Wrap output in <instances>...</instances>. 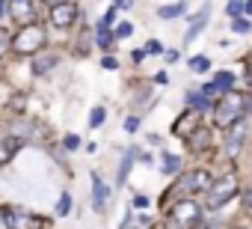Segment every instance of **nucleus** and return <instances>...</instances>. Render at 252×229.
Returning a JSON list of instances; mask_svg holds the SVG:
<instances>
[{
  "instance_id": "obj_1",
  "label": "nucleus",
  "mask_w": 252,
  "mask_h": 229,
  "mask_svg": "<svg viewBox=\"0 0 252 229\" xmlns=\"http://www.w3.org/2000/svg\"><path fill=\"white\" fill-rule=\"evenodd\" d=\"M45 42H48L45 27H39V24L33 21V24H24V27L12 36L9 48H12L15 54H21V57H30V54H39V51L45 48Z\"/></svg>"
},
{
  "instance_id": "obj_2",
  "label": "nucleus",
  "mask_w": 252,
  "mask_h": 229,
  "mask_svg": "<svg viewBox=\"0 0 252 229\" xmlns=\"http://www.w3.org/2000/svg\"><path fill=\"white\" fill-rule=\"evenodd\" d=\"M243 110H246V95L243 92H237V89H228V92H222V98H220V104H217V125H222V128H228L231 122H237V119H243Z\"/></svg>"
},
{
  "instance_id": "obj_3",
  "label": "nucleus",
  "mask_w": 252,
  "mask_h": 229,
  "mask_svg": "<svg viewBox=\"0 0 252 229\" xmlns=\"http://www.w3.org/2000/svg\"><path fill=\"white\" fill-rule=\"evenodd\" d=\"M169 220H172L175 229H193V226H199V220H202V205L193 202V199H181V202L172 205Z\"/></svg>"
},
{
  "instance_id": "obj_4",
  "label": "nucleus",
  "mask_w": 252,
  "mask_h": 229,
  "mask_svg": "<svg viewBox=\"0 0 252 229\" xmlns=\"http://www.w3.org/2000/svg\"><path fill=\"white\" fill-rule=\"evenodd\" d=\"M234 193H237V176L228 173V176H222L220 182H214V185L208 188V208H211V211H214V208H222Z\"/></svg>"
},
{
  "instance_id": "obj_5",
  "label": "nucleus",
  "mask_w": 252,
  "mask_h": 229,
  "mask_svg": "<svg viewBox=\"0 0 252 229\" xmlns=\"http://www.w3.org/2000/svg\"><path fill=\"white\" fill-rule=\"evenodd\" d=\"M0 217H3V223L9 229H39L42 226L39 217H33V214H27L21 208H3V211H0Z\"/></svg>"
},
{
  "instance_id": "obj_6",
  "label": "nucleus",
  "mask_w": 252,
  "mask_h": 229,
  "mask_svg": "<svg viewBox=\"0 0 252 229\" xmlns=\"http://www.w3.org/2000/svg\"><path fill=\"white\" fill-rule=\"evenodd\" d=\"M74 21H77V6H74V3L60 0V3L51 6V24H54L57 30H65V27H71Z\"/></svg>"
},
{
  "instance_id": "obj_7",
  "label": "nucleus",
  "mask_w": 252,
  "mask_h": 229,
  "mask_svg": "<svg viewBox=\"0 0 252 229\" xmlns=\"http://www.w3.org/2000/svg\"><path fill=\"white\" fill-rule=\"evenodd\" d=\"M9 15H12V21L15 24H33L36 21V3H33V0H9Z\"/></svg>"
},
{
  "instance_id": "obj_8",
  "label": "nucleus",
  "mask_w": 252,
  "mask_h": 229,
  "mask_svg": "<svg viewBox=\"0 0 252 229\" xmlns=\"http://www.w3.org/2000/svg\"><path fill=\"white\" fill-rule=\"evenodd\" d=\"M214 182H211V176L205 173V170H193V173H187L181 182H178V191H184V193H202V191H208Z\"/></svg>"
},
{
  "instance_id": "obj_9",
  "label": "nucleus",
  "mask_w": 252,
  "mask_h": 229,
  "mask_svg": "<svg viewBox=\"0 0 252 229\" xmlns=\"http://www.w3.org/2000/svg\"><path fill=\"white\" fill-rule=\"evenodd\" d=\"M243 134H246V122H243V119H237V122H231V125H228L225 149H228V155H231V158L240 152V146H243Z\"/></svg>"
},
{
  "instance_id": "obj_10",
  "label": "nucleus",
  "mask_w": 252,
  "mask_h": 229,
  "mask_svg": "<svg viewBox=\"0 0 252 229\" xmlns=\"http://www.w3.org/2000/svg\"><path fill=\"white\" fill-rule=\"evenodd\" d=\"M107 199H110V188L104 185V179L98 173H92V208L95 211H104L107 208Z\"/></svg>"
},
{
  "instance_id": "obj_11",
  "label": "nucleus",
  "mask_w": 252,
  "mask_h": 229,
  "mask_svg": "<svg viewBox=\"0 0 252 229\" xmlns=\"http://www.w3.org/2000/svg\"><path fill=\"white\" fill-rule=\"evenodd\" d=\"M208 15H211V6H202V9L190 18V27H187V33H184V45H190V42L202 33V27L208 24Z\"/></svg>"
},
{
  "instance_id": "obj_12",
  "label": "nucleus",
  "mask_w": 252,
  "mask_h": 229,
  "mask_svg": "<svg viewBox=\"0 0 252 229\" xmlns=\"http://www.w3.org/2000/svg\"><path fill=\"white\" fill-rule=\"evenodd\" d=\"M231 83H234V77H231L228 72H220V75H217V77H214V80H211L205 89H202V95L214 98L217 92H228V89H231Z\"/></svg>"
},
{
  "instance_id": "obj_13",
  "label": "nucleus",
  "mask_w": 252,
  "mask_h": 229,
  "mask_svg": "<svg viewBox=\"0 0 252 229\" xmlns=\"http://www.w3.org/2000/svg\"><path fill=\"white\" fill-rule=\"evenodd\" d=\"M21 149V140L18 137H6V140H0V164H9L12 155Z\"/></svg>"
},
{
  "instance_id": "obj_14",
  "label": "nucleus",
  "mask_w": 252,
  "mask_h": 229,
  "mask_svg": "<svg viewBox=\"0 0 252 229\" xmlns=\"http://www.w3.org/2000/svg\"><path fill=\"white\" fill-rule=\"evenodd\" d=\"M54 66H57V57H54V54H39V57L33 60V72H36V75H48Z\"/></svg>"
},
{
  "instance_id": "obj_15",
  "label": "nucleus",
  "mask_w": 252,
  "mask_h": 229,
  "mask_svg": "<svg viewBox=\"0 0 252 229\" xmlns=\"http://www.w3.org/2000/svg\"><path fill=\"white\" fill-rule=\"evenodd\" d=\"M208 140H211V131H208V128H199V131H193V134H190V140H187V143H190V149H193V152H202V149H208Z\"/></svg>"
},
{
  "instance_id": "obj_16",
  "label": "nucleus",
  "mask_w": 252,
  "mask_h": 229,
  "mask_svg": "<svg viewBox=\"0 0 252 229\" xmlns=\"http://www.w3.org/2000/svg\"><path fill=\"white\" fill-rule=\"evenodd\" d=\"M95 42H98V48H110L113 45V33H110V27L104 24V21H98V27H95Z\"/></svg>"
},
{
  "instance_id": "obj_17",
  "label": "nucleus",
  "mask_w": 252,
  "mask_h": 229,
  "mask_svg": "<svg viewBox=\"0 0 252 229\" xmlns=\"http://www.w3.org/2000/svg\"><path fill=\"white\" fill-rule=\"evenodd\" d=\"M187 128L193 134V128H196V113H184V119L175 122V134H187Z\"/></svg>"
},
{
  "instance_id": "obj_18",
  "label": "nucleus",
  "mask_w": 252,
  "mask_h": 229,
  "mask_svg": "<svg viewBox=\"0 0 252 229\" xmlns=\"http://www.w3.org/2000/svg\"><path fill=\"white\" fill-rule=\"evenodd\" d=\"M134 149L131 152H125V158H122V167H119V185H125V179H128V170H131V164H134Z\"/></svg>"
},
{
  "instance_id": "obj_19",
  "label": "nucleus",
  "mask_w": 252,
  "mask_h": 229,
  "mask_svg": "<svg viewBox=\"0 0 252 229\" xmlns=\"http://www.w3.org/2000/svg\"><path fill=\"white\" fill-rule=\"evenodd\" d=\"M160 170H163V176H172V173H178V170H181V158H175V155H166Z\"/></svg>"
},
{
  "instance_id": "obj_20",
  "label": "nucleus",
  "mask_w": 252,
  "mask_h": 229,
  "mask_svg": "<svg viewBox=\"0 0 252 229\" xmlns=\"http://www.w3.org/2000/svg\"><path fill=\"white\" fill-rule=\"evenodd\" d=\"M181 12H184V3H172V6H160V9H158L160 18H178Z\"/></svg>"
},
{
  "instance_id": "obj_21",
  "label": "nucleus",
  "mask_w": 252,
  "mask_h": 229,
  "mask_svg": "<svg viewBox=\"0 0 252 229\" xmlns=\"http://www.w3.org/2000/svg\"><path fill=\"white\" fill-rule=\"evenodd\" d=\"M187 104L196 107V110H205V107H208V95H202V92H187Z\"/></svg>"
},
{
  "instance_id": "obj_22",
  "label": "nucleus",
  "mask_w": 252,
  "mask_h": 229,
  "mask_svg": "<svg viewBox=\"0 0 252 229\" xmlns=\"http://www.w3.org/2000/svg\"><path fill=\"white\" fill-rule=\"evenodd\" d=\"M68 208H71V196L68 193H63L60 196V202H57V214L63 217V214H68Z\"/></svg>"
},
{
  "instance_id": "obj_23",
  "label": "nucleus",
  "mask_w": 252,
  "mask_h": 229,
  "mask_svg": "<svg viewBox=\"0 0 252 229\" xmlns=\"http://www.w3.org/2000/svg\"><path fill=\"white\" fill-rule=\"evenodd\" d=\"M104 116H107L104 107H95V110H92V116H89V125H92V128H98V125L104 122Z\"/></svg>"
},
{
  "instance_id": "obj_24",
  "label": "nucleus",
  "mask_w": 252,
  "mask_h": 229,
  "mask_svg": "<svg viewBox=\"0 0 252 229\" xmlns=\"http://www.w3.org/2000/svg\"><path fill=\"white\" fill-rule=\"evenodd\" d=\"M249 27H252V24H249L246 18H234V21H231V30H234V33H249Z\"/></svg>"
},
{
  "instance_id": "obj_25",
  "label": "nucleus",
  "mask_w": 252,
  "mask_h": 229,
  "mask_svg": "<svg viewBox=\"0 0 252 229\" xmlns=\"http://www.w3.org/2000/svg\"><path fill=\"white\" fill-rule=\"evenodd\" d=\"M208 66H211V63H208L205 57H193V60H190V69H193V72H208Z\"/></svg>"
},
{
  "instance_id": "obj_26",
  "label": "nucleus",
  "mask_w": 252,
  "mask_h": 229,
  "mask_svg": "<svg viewBox=\"0 0 252 229\" xmlns=\"http://www.w3.org/2000/svg\"><path fill=\"white\" fill-rule=\"evenodd\" d=\"M131 33H134V27H131V24H119V27H116V33H113V39H128Z\"/></svg>"
},
{
  "instance_id": "obj_27",
  "label": "nucleus",
  "mask_w": 252,
  "mask_h": 229,
  "mask_svg": "<svg viewBox=\"0 0 252 229\" xmlns=\"http://www.w3.org/2000/svg\"><path fill=\"white\" fill-rule=\"evenodd\" d=\"M9 42H12V36H9L6 30H0V54H3V51L9 48Z\"/></svg>"
},
{
  "instance_id": "obj_28",
  "label": "nucleus",
  "mask_w": 252,
  "mask_h": 229,
  "mask_svg": "<svg viewBox=\"0 0 252 229\" xmlns=\"http://www.w3.org/2000/svg\"><path fill=\"white\" fill-rule=\"evenodd\" d=\"M77 146H80V137L77 134H68L65 137V149H77Z\"/></svg>"
},
{
  "instance_id": "obj_29",
  "label": "nucleus",
  "mask_w": 252,
  "mask_h": 229,
  "mask_svg": "<svg viewBox=\"0 0 252 229\" xmlns=\"http://www.w3.org/2000/svg\"><path fill=\"white\" fill-rule=\"evenodd\" d=\"M243 9V3H240V0H228V15H237Z\"/></svg>"
},
{
  "instance_id": "obj_30",
  "label": "nucleus",
  "mask_w": 252,
  "mask_h": 229,
  "mask_svg": "<svg viewBox=\"0 0 252 229\" xmlns=\"http://www.w3.org/2000/svg\"><path fill=\"white\" fill-rule=\"evenodd\" d=\"M146 51H149V54H160V51H163V45H160V42H158V39H152V42H149V48H146Z\"/></svg>"
},
{
  "instance_id": "obj_31",
  "label": "nucleus",
  "mask_w": 252,
  "mask_h": 229,
  "mask_svg": "<svg viewBox=\"0 0 252 229\" xmlns=\"http://www.w3.org/2000/svg\"><path fill=\"white\" fill-rule=\"evenodd\" d=\"M137 125H140V119H137V116H131V119H125V128H128V131H137Z\"/></svg>"
},
{
  "instance_id": "obj_32",
  "label": "nucleus",
  "mask_w": 252,
  "mask_h": 229,
  "mask_svg": "<svg viewBox=\"0 0 252 229\" xmlns=\"http://www.w3.org/2000/svg\"><path fill=\"white\" fill-rule=\"evenodd\" d=\"M101 66H104L107 72H113V69H116V60H113V57H104V60H101Z\"/></svg>"
},
{
  "instance_id": "obj_33",
  "label": "nucleus",
  "mask_w": 252,
  "mask_h": 229,
  "mask_svg": "<svg viewBox=\"0 0 252 229\" xmlns=\"http://www.w3.org/2000/svg\"><path fill=\"white\" fill-rule=\"evenodd\" d=\"M134 0H116V9H131Z\"/></svg>"
},
{
  "instance_id": "obj_34",
  "label": "nucleus",
  "mask_w": 252,
  "mask_h": 229,
  "mask_svg": "<svg viewBox=\"0 0 252 229\" xmlns=\"http://www.w3.org/2000/svg\"><path fill=\"white\" fill-rule=\"evenodd\" d=\"M243 202H246V208H249V211H252V188H249V191H246V193H243Z\"/></svg>"
},
{
  "instance_id": "obj_35",
  "label": "nucleus",
  "mask_w": 252,
  "mask_h": 229,
  "mask_svg": "<svg viewBox=\"0 0 252 229\" xmlns=\"http://www.w3.org/2000/svg\"><path fill=\"white\" fill-rule=\"evenodd\" d=\"M134 205H137V208H146V205H149V199H146V196H137V199H134Z\"/></svg>"
},
{
  "instance_id": "obj_36",
  "label": "nucleus",
  "mask_w": 252,
  "mask_h": 229,
  "mask_svg": "<svg viewBox=\"0 0 252 229\" xmlns=\"http://www.w3.org/2000/svg\"><path fill=\"white\" fill-rule=\"evenodd\" d=\"M3 12H6V0H0V18H3Z\"/></svg>"
},
{
  "instance_id": "obj_37",
  "label": "nucleus",
  "mask_w": 252,
  "mask_h": 229,
  "mask_svg": "<svg viewBox=\"0 0 252 229\" xmlns=\"http://www.w3.org/2000/svg\"><path fill=\"white\" fill-rule=\"evenodd\" d=\"M48 3H51V6H54V3H60V0H48Z\"/></svg>"
},
{
  "instance_id": "obj_38",
  "label": "nucleus",
  "mask_w": 252,
  "mask_h": 229,
  "mask_svg": "<svg viewBox=\"0 0 252 229\" xmlns=\"http://www.w3.org/2000/svg\"><path fill=\"white\" fill-rule=\"evenodd\" d=\"M0 223H3V217H0Z\"/></svg>"
},
{
  "instance_id": "obj_39",
  "label": "nucleus",
  "mask_w": 252,
  "mask_h": 229,
  "mask_svg": "<svg viewBox=\"0 0 252 229\" xmlns=\"http://www.w3.org/2000/svg\"><path fill=\"white\" fill-rule=\"evenodd\" d=\"M237 229H243V226H237Z\"/></svg>"
}]
</instances>
